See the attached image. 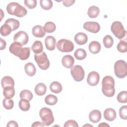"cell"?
Returning <instances> with one entry per match:
<instances>
[{"instance_id": "19", "label": "cell", "mask_w": 127, "mask_h": 127, "mask_svg": "<svg viewBox=\"0 0 127 127\" xmlns=\"http://www.w3.org/2000/svg\"><path fill=\"white\" fill-rule=\"evenodd\" d=\"M89 51L93 54H98L101 50V46L99 42L96 41H92L90 43L89 46Z\"/></svg>"}, {"instance_id": "44", "label": "cell", "mask_w": 127, "mask_h": 127, "mask_svg": "<svg viewBox=\"0 0 127 127\" xmlns=\"http://www.w3.org/2000/svg\"><path fill=\"white\" fill-rule=\"evenodd\" d=\"M45 125L43 124V123H41L40 122H38V121H36L35 122L33 123V124L31 125V127H44Z\"/></svg>"}, {"instance_id": "18", "label": "cell", "mask_w": 127, "mask_h": 127, "mask_svg": "<svg viewBox=\"0 0 127 127\" xmlns=\"http://www.w3.org/2000/svg\"><path fill=\"white\" fill-rule=\"evenodd\" d=\"M32 32L33 36L38 38H42L46 34V32L43 27L39 25L34 26L32 28Z\"/></svg>"}, {"instance_id": "35", "label": "cell", "mask_w": 127, "mask_h": 127, "mask_svg": "<svg viewBox=\"0 0 127 127\" xmlns=\"http://www.w3.org/2000/svg\"><path fill=\"white\" fill-rule=\"evenodd\" d=\"M40 3L41 7L45 10L50 9L53 5V2L51 0H41Z\"/></svg>"}, {"instance_id": "14", "label": "cell", "mask_w": 127, "mask_h": 127, "mask_svg": "<svg viewBox=\"0 0 127 127\" xmlns=\"http://www.w3.org/2000/svg\"><path fill=\"white\" fill-rule=\"evenodd\" d=\"M45 44L46 48L48 50L53 51L56 48V39L52 36H48L45 39Z\"/></svg>"}, {"instance_id": "1", "label": "cell", "mask_w": 127, "mask_h": 127, "mask_svg": "<svg viewBox=\"0 0 127 127\" xmlns=\"http://www.w3.org/2000/svg\"><path fill=\"white\" fill-rule=\"evenodd\" d=\"M10 53L18 57L21 60L28 59L30 54V49L29 47L23 48L22 45L17 42H13L9 48Z\"/></svg>"}, {"instance_id": "33", "label": "cell", "mask_w": 127, "mask_h": 127, "mask_svg": "<svg viewBox=\"0 0 127 127\" xmlns=\"http://www.w3.org/2000/svg\"><path fill=\"white\" fill-rule=\"evenodd\" d=\"M12 31L11 27L7 24L4 23L3 24L0 29V33L2 36H7L9 35L11 32Z\"/></svg>"}, {"instance_id": "37", "label": "cell", "mask_w": 127, "mask_h": 127, "mask_svg": "<svg viewBox=\"0 0 127 127\" xmlns=\"http://www.w3.org/2000/svg\"><path fill=\"white\" fill-rule=\"evenodd\" d=\"M117 50L121 53H126L127 51V43L126 41L121 40L117 45Z\"/></svg>"}, {"instance_id": "7", "label": "cell", "mask_w": 127, "mask_h": 127, "mask_svg": "<svg viewBox=\"0 0 127 127\" xmlns=\"http://www.w3.org/2000/svg\"><path fill=\"white\" fill-rule=\"evenodd\" d=\"M111 30L113 34L119 39H122L126 35V31L120 21H114L112 24Z\"/></svg>"}, {"instance_id": "23", "label": "cell", "mask_w": 127, "mask_h": 127, "mask_svg": "<svg viewBox=\"0 0 127 127\" xmlns=\"http://www.w3.org/2000/svg\"><path fill=\"white\" fill-rule=\"evenodd\" d=\"M99 12V8L98 6L92 5L89 7L87 11V14L90 18H94L98 16Z\"/></svg>"}, {"instance_id": "22", "label": "cell", "mask_w": 127, "mask_h": 127, "mask_svg": "<svg viewBox=\"0 0 127 127\" xmlns=\"http://www.w3.org/2000/svg\"><path fill=\"white\" fill-rule=\"evenodd\" d=\"M34 91L37 95L43 96L46 92L47 87L43 83H39L35 86Z\"/></svg>"}, {"instance_id": "39", "label": "cell", "mask_w": 127, "mask_h": 127, "mask_svg": "<svg viewBox=\"0 0 127 127\" xmlns=\"http://www.w3.org/2000/svg\"><path fill=\"white\" fill-rule=\"evenodd\" d=\"M119 115L120 118L125 120H127V106H122L119 110Z\"/></svg>"}, {"instance_id": "38", "label": "cell", "mask_w": 127, "mask_h": 127, "mask_svg": "<svg viewBox=\"0 0 127 127\" xmlns=\"http://www.w3.org/2000/svg\"><path fill=\"white\" fill-rule=\"evenodd\" d=\"M2 105L5 109L7 110H10L13 107L14 102L12 99L5 98L2 101Z\"/></svg>"}, {"instance_id": "41", "label": "cell", "mask_w": 127, "mask_h": 127, "mask_svg": "<svg viewBox=\"0 0 127 127\" xmlns=\"http://www.w3.org/2000/svg\"><path fill=\"white\" fill-rule=\"evenodd\" d=\"M64 127H78V125L77 123L73 120H68L64 124Z\"/></svg>"}, {"instance_id": "21", "label": "cell", "mask_w": 127, "mask_h": 127, "mask_svg": "<svg viewBox=\"0 0 127 127\" xmlns=\"http://www.w3.org/2000/svg\"><path fill=\"white\" fill-rule=\"evenodd\" d=\"M1 85L2 88L7 86L14 87V81L11 77L9 76H5L1 79Z\"/></svg>"}, {"instance_id": "32", "label": "cell", "mask_w": 127, "mask_h": 127, "mask_svg": "<svg viewBox=\"0 0 127 127\" xmlns=\"http://www.w3.org/2000/svg\"><path fill=\"white\" fill-rule=\"evenodd\" d=\"M45 31L47 33H52L56 30V24L51 21L47 22L43 27Z\"/></svg>"}, {"instance_id": "20", "label": "cell", "mask_w": 127, "mask_h": 127, "mask_svg": "<svg viewBox=\"0 0 127 127\" xmlns=\"http://www.w3.org/2000/svg\"><path fill=\"white\" fill-rule=\"evenodd\" d=\"M24 69L26 73L30 76H34L36 72V67L34 64L31 62H29L25 64L24 65Z\"/></svg>"}, {"instance_id": "43", "label": "cell", "mask_w": 127, "mask_h": 127, "mask_svg": "<svg viewBox=\"0 0 127 127\" xmlns=\"http://www.w3.org/2000/svg\"><path fill=\"white\" fill-rule=\"evenodd\" d=\"M6 127H18V125L16 122H15L14 121H10L7 123V124L6 125Z\"/></svg>"}, {"instance_id": "3", "label": "cell", "mask_w": 127, "mask_h": 127, "mask_svg": "<svg viewBox=\"0 0 127 127\" xmlns=\"http://www.w3.org/2000/svg\"><path fill=\"white\" fill-rule=\"evenodd\" d=\"M6 11L10 15H15L18 17H22L27 14L26 9L16 2H11L6 6Z\"/></svg>"}, {"instance_id": "40", "label": "cell", "mask_w": 127, "mask_h": 127, "mask_svg": "<svg viewBox=\"0 0 127 127\" xmlns=\"http://www.w3.org/2000/svg\"><path fill=\"white\" fill-rule=\"evenodd\" d=\"M24 2L25 6L29 9L34 8L37 5L36 0H25Z\"/></svg>"}, {"instance_id": "4", "label": "cell", "mask_w": 127, "mask_h": 127, "mask_svg": "<svg viewBox=\"0 0 127 127\" xmlns=\"http://www.w3.org/2000/svg\"><path fill=\"white\" fill-rule=\"evenodd\" d=\"M39 115L45 126H49L54 122V118L52 110L48 108H42L39 112Z\"/></svg>"}, {"instance_id": "11", "label": "cell", "mask_w": 127, "mask_h": 127, "mask_svg": "<svg viewBox=\"0 0 127 127\" xmlns=\"http://www.w3.org/2000/svg\"><path fill=\"white\" fill-rule=\"evenodd\" d=\"M83 28L93 33H97L100 30L99 24L95 21H87L83 24Z\"/></svg>"}, {"instance_id": "27", "label": "cell", "mask_w": 127, "mask_h": 127, "mask_svg": "<svg viewBox=\"0 0 127 127\" xmlns=\"http://www.w3.org/2000/svg\"><path fill=\"white\" fill-rule=\"evenodd\" d=\"M4 23L8 24L11 27L12 31L17 29L20 25L19 21L14 18H8L6 19Z\"/></svg>"}, {"instance_id": "25", "label": "cell", "mask_w": 127, "mask_h": 127, "mask_svg": "<svg viewBox=\"0 0 127 127\" xmlns=\"http://www.w3.org/2000/svg\"><path fill=\"white\" fill-rule=\"evenodd\" d=\"M50 90L56 94H58L62 91L63 87L62 84L58 81H53L52 82L50 85Z\"/></svg>"}, {"instance_id": "6", "label": "cell", "mask_w": 127, "mask_h": 127, "mask_svg": "<svg viewBox=\"0 0 127 127\" xmlns=\"http://www.w3.org/2000/svg\"><path fill=\"white\" fill-rule=\"evenodd\" d=\"M34 60L41 69L46 70L50 66V61L47 54L44 52L38 54H35Z\"/></svg>"}, {"instance_id": "34", "label": "cell", "mask_w": 127, "mask_h": 127, "mask_svg": "<svg viewBox=\"0 0 127 127\" xmlns=\"http://www.w3.org/2000/svg\"><path fill=\"white\" fill-rule=\"evenodd\" d=\"M20 98L21 99H25L28 101H31L33 97L32 93L29 90L25 89L20 93Z\"/></svg>"}, {"instance_id": "12", "label": "cell", "mask_w": 127, "mask_h": 127, "mask_svg": "<svg viewBox=\"0 0 127 127\" xmlns=\"http://www.w3.org/2000/svg\"><path fill=\"white\" fill-rule=\"evenodd\" d=\"M99 80L100 75L99 73L95 71H92L89 72L87 78V83L92 86L97 85L99 82Z\"/></svg>"}, {"instance_id": "29", "label": "cell", "mask_w": 127, "mask_h": 127, "mask_svg": "<svg viewBox=\"0 0 127 127\" xmlns=\"http://www.w3.org/2000/svg\"><path fill=\"white\" fill-rule=\"evenodd\" d=\"M75 58L78 60H84L87 56L86 52L84 49L82 48L77 49L74 53Z\"/></svg>"}, {"instance_id": "36", "label": "cell", "mask_w": 127, "mask_h": 127, "mask_svg": "<svg viewBox=\"0 0 127 127\" xmlns=\"http://www.w3.org/2000/svg\"><path fill=\"white\" fill-rule=\"evenodd\" d=\"M117 100L120 103H126L127 102V92L126 91L120 92L117 95Z\"/></svg>"}, {"instance_id": "9", "label": "cell", "mask_w": 127, "mask_h": 127, "mask_svg": "<svg viewBox=\"0 0 127 127\" xmlns=\"http://www.w3.org/2000/svg\"><path fill=\"white\" fill-rule=\"evenodd\" d=\"M70 73L73 79L77 82L82 81L85 76V72L83 67L79 65L73 66L70 70Z\"/></svg>"}, {"instance_id": "16", "label": "cell", "mask_w": 127, "mask_h": 127, "mask_svg": "<svg viewBox=\"0 0 127 127\" xmlns=\"http://www.w3.org/2000/svg\"><path fill=\"white\" fill-rule=\"evenodd\" d=\"M117 114L115 110L112 108H107L104 111V117L105 120L111 122L116 118Z\"/></svg>"}, {"instance_id": "15", "label": "cell", "mask_w": 127, "mask_h": 127, "mask_svg": "<svg viewBox=\"0 0 127 127\" xmlns=\"http://www.w3.org/2000/svg\"><path fill=\"white\" fill-rule=\"evenodd\" d=\"M74 40L75 43L79 45H84L88 41L87 35L83 32L77 33L74 36Z\"/></svg>"}, {"instance_id": "26", "label": "cell", "mask_w": 127, "mask_h": 127, "mask_svg": "<svg viewBox=\"0 0 127 127\" xmlns=\"http://www.w3.org/2000/svg\"><path fill=\"white\" fill-rule=\"evenodd\" d=\"M32 51L36 54H40L43 52V46L42 43L40 41H35L31 47Z\"/></svg>"}, {"instance_id": "13", "label": "cell", "mask_w": 127, "mask_h": 127, "mask_svg": "<svg viewBox=\"0 0 127 127\" xmlns=\"http://www.w3.org/2000/svg\"><path fill=\"white\" fill-rule=\"evenodd\" d=\"M74 63V58L70 55L64 56L62 59V64L63 65L67 68H71L73 67Z\"/></svg>"}, {"instance_id": "31", "label": "cell", "mask_w": 127, "mask_h": 127, "mask_svg": "<svg viewBox=\"0 0 127 127\" xmlns=\"http://www.w3.org/2000/svg\"><path fill=\"white\" fill-rule=\"evenodd\" d=\"M104 46L106 48H110L114 44V40L112 37L109 35H106L103 40Z\"/></svg>"}, {"instance_id": "5", "label": "cell", "mask_w": 127, "mask_h": 127, "mask_svg": "<svg viewBox=\"0 0 127 127\" xmlns=\"http://www.w3.org/2000/svg\"><path fill=\"white\" fill-rule=\"evenodd\" d=\"M114 72L119 78H125L127 74V65L124 60H118L114 64Z\"/></svg>"}, {"instance_id": "42", "label": "cell", "mask_w": 127, "mask_h": 127, "mask_svg": "<svg viewBox=\"0 0 127 127\" xmlns=\"http://www.w3.org/2000/svg\"><path fill=\"white\" fill-rule=\"evenodd\" d=\"M75 2L74 0H63V5L66 7H69L72 5Z\"/></svg>"}, {"instance_id": "28", "label": "cell", "mask_w": 127, "mask_h": 127, "mask_svg": "<svg viewBox=\"0 0 127 127\" xmlns=\"http://www.w3.org/2000/svg\"><path fill=\"white\" fill-rule=\"evenodd\" d=\"M19 108L23 111H27L30 108L29 101L25 99H21L18 103Z\"/></svg>"}, {"instance_id": "10", "label": "cell", "mask_w": 127, "mask_h": 127, "mask_svg": "<svg viewBox=\"0 0 127 127\" xmlns=\"http://www.w3.org/2000/svg\"><path fill=\"white\" fill-rule=\"evenodd\" d=\"M13 40L14 42H18L23 46L27 44L29 40V37L25 31H20L14 34Z\"/></svg>"}, {"instance_id": "45", "label": "cell", "mask_w": 127, "mask_h": 127, "mask_svg": "<svg viewBox=\"0 0 127 127\" xmlns=\"http://www.w3.org/2000/svg\"><path fill=\"white\" fill-rule=\"evenodd\" d=\"M6 42L4 40H3L2 38H0V50H2L4 49L6 47Z\"/></svg>"}, {"instance_id": "24", "label": "cell", "mask_w": 127, "mask_h": 127, "mask_svg": "<svg viewBox=\"0 0 127 127\" xmlns=\"http://www.w3.org/2000/svg\"><path fill=\"white\" fill-rule=\"evenodd\" d=\"M3 94L5 98H12L15 94V89L13 86H7L3 88Z\"/></svg>"}, {"instance_id": "17", "label": "cell", "mask_w": 127, "mask_h": 127, "mask_svg": "<svg viewBox=\"0 0 127 127\" xmlns=\"http://www.w3.org/2000/svg\"><path fill=\"white\" fill-rule=\"evenodd\" d=\"M101 119V113L98 110H93L91 111L89 115V120L93 123H97L99 122Z\"/></svg>"}, {"instance_id": "46", "label": "cell", "mask_w": 127, "mask_h": 127, "mask_svg": "<svg viewBox=\"0 0 127 127\" xmlns=\"http://www.w3.org/2000/svg\"><path fill=\"white\" fill-rule=\"evenodd\" d=\"M109 127V125L106 123H101L98 125V127Z\"/></svg>"}, {"instance_id": "47", "label": "cell", "mask_w": 127, "mask_h": 127, "mask_svg": "<svg viewBox=\"0 0 127 127\" xmlns=\"http://www.w3.org/2000/svg\"><path fill=\"white\" fill-rule=\"evenodd\" d=\"M90 126V127H93V126H92V125H84L83 127H85V126Z\"/></svg>"}, {"instance_id": "30", "label": "cell", "mask_w": 127, "mask_h": 127, "mask_svg": "<svg viewBox=\"0 0 127 127\" xmlns=\"http://www.w3.org/2000/svg\"><path fill=\"white\" fill-rule=\"evenodd\" d=\"M45 102L46 104L49 105H54L58 102V98L56 96L53 94H49L46 96Z\"/></svg>"}, {"instance_id": "2", "label": "cell", "mask_w": 127, "mask_h": 127, "mask_svg": "<svg viewBox=\"0 0 127 127\" xmlns=\"http://www.w3.org/2000/svg\"><path fill=\"white\" fill-rule=\"evenodd\" d=\"M102 91L103 94L108 97H113L115 93V81L111 76H105L102 81Z\"/></svg>"}, {"instance_id": "8", "label": "cell", "mask_w": 127, "mask_h": 127, "mask_svg": "<svg viewBox=\"0 0 127 127\" xmlns=\"http://www.w3.org/2000/svg\"><path fill=\"white\" fill-rule=\"evenodd\" d=\"M57 48L61 52L68 53L73 50L74 45L73 42L69 40L62 39L57 42Z\"/></svg>"}]
</instances>
